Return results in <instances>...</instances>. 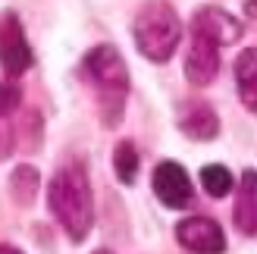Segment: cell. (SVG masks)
Wrapping results in <instances>:
<instances>
[{"mask_svg": "<svg viewBox=\"0 0 257 254\" xmlns=\"http://www.w3.org/2000/svg\"><path fill=\"white\" fill-rule=\"evenodd\" d=\"M94 254H110V251H94Z\"/></svg>", "mask_w": 257, "mask_h": 254, "instance_id": "ac0fdd59", "label": "cell"}, {"mask_svg": "<svg viewBox=\"0 0 257 254\" xmlns=\"http://www.w3.org/2000/svg\"><path fill=\"white\" fill-rule=\"evenodd\" d=\"M32 47L25 41V32H22V22L16 13H4L0 16V66L10 79H19L25 69H32Z\"/></svg>", "mask_w": 257, "mask_h": 254, "instance_id": "277c9868", "label": "cell"}, {"mask_svg": "<svg viewBox=\"0 0 257 254\" xmlns=\"http://www.w3.org/2000/svg\"><path fill=\"white\" fill-rule=\"evenodd\" d=\"M201 185L210 198H226L235 188V179L223 163H207V167L201 170Z\"/></svg>", "mask_w": 257, "mask_h": 254, "instance_id": "7c38bea8", "label": "cell"}, {"mask_svg": "<svg viewBox=\"0 0 257 254\" xmlns=\"http://www.w3.org/2000/svg\"><path fill=\"white\" fill-rule=\"evenodd\" d=\"M135 44L138 54L154 63H166L173 57L182 38V25H179V13L166 4V0H148L135 16Z\"/></svg>", "mask_w": 257, "mask_h": 254, "instance_id": "3957f363", "label": "cell"}, {"mask_svg": "<svg viewBox=\"0 0 257 254\" xmlns=\"http://www.w3.org/2000/svg\"><path fill=\"white\" fill-rule=\"evenodd\" d=\"M241 32H245V25H241L232 13H226L220 7H201L195 13V19H191V35H201L213 41L216 47H229L235 44Z\"/></svg>", "mask_w": 257, "mask_h": 254, "instance_id": "52a82bcc", "label": "cell"}, {"mask_svg": "<svg viewBox=\"0 0 257 254\" xmlns=\"http://www.w3.org/2000/svg\"><path fill=\"white\" fill-rule=\"evenodd\" d=\"M82 72H85L88 85L94 88L100 122L107 129H116V122L122 119V110H125V94H128V69L119 57V50L110 44L88 50Z\"/></svg>", "mask_w": 257, "mask_h": 254, "instance_id": "7a4b0ae2", "label": "cell"}, {"mask_svg": "<svg viewBox=\"0 0 257 254\" xmlns=\"http://www.w3.org/2000/svg\"><path fill=\"white\" fill-rule=\"evenodd\" d=\"M179 245L195 251V254H223L226 251V232L220 223L210 217H188L176 226Z\"/></svg>", "mask_w": 257, "mask_h": 254, "instance_id": "8992f818", "label": "cell"}, {"mask_svg": "<svg viewBox=\"0 0 257 254\" xmlns=\"http://www.w3.org/2000/svg\"><path fill=\"white\" fill-rule=\"evenodd\" d=\"M0 254H22V251L13 248V245H0Z\"/></svg>", "mask_w": 257, "mask_h": 254, "instance_id": "e0dca14e", "label": "cell"}, {"mask_svg": "<svg viewBox=\"0 0 257 254\" xmlns=\"http://www.w3.org/2000/svg\"><path fill=\"white\" fill-rule=\"evenodd\" d=\"M113 170H116V179L132 185L138 176V151L132 142H119L116 151H113Z\"/></svg>", "mask_w": 257, "mask_h": 254, "instance_id": "5bb4252c", "label": "cell"}, {"mask_svg": "<svg viewBox=\"0 0 257 254\" xmlns=\"http://www.w3.org/2000/svg\"><path fill=\"white\" fill-rule=\"evenodd\" d=\"M19 132H16V113H0V160H7L16 151Z\"/></svg>", "mask_w": 257, "mask_h": 254, "instance_id": "9a60e30c", "label": "cell"}, {"mask_svg": "<svg viewBox=\"0 0 257 254\" xmlns=\"http://www.w3.org/2000/svg\"><path fill=\"white\" fill-rule=\"evenodd\" d=\"M235 85H238V97L254 116H257V47L241 50L235 60Z\"/></svg>", "mask_w": 257, "mask_h": 254, "instance_id": "8fae6325", "label": "cell"}, {"mask_svg": "<svg viewBox=\"0 0 257 254\" xmlns=\"http://www.w3.org/2000/svg\"><path fill=\"white\" fill-rule=\"evenodd\" d=\"M179 129L188 138H195V142H210L220 132V119L204 100H191V104H182V110H179Z\"/></svg>", "mask_w": 257, "mask_h": 254, "instance_id": "30bf717a", "label": "cell"}, {"mask_svg": "<svg viewBox=\"0 0 257 254\" xmlns=\"http://www.w3.org/2000/svg\"><path fill=\"white\" fill-rule=\"evenodd\" d=\"M232 223L238 226L241 235L257 238V170H245V173H241L235 207H232Z\"/></svg>", "mask_w": 257, "mask_h": 254, "instance_id": "9c48e42d", "label": "cell"}, {"mask_svg": "<svg viewBox=\"0 0 257 254\" xmlns=\"http://www.w3.org/2000/svg\"><path fill=\"white\" fill-rule=\"evenodd\" d=\"M47 204L60 220L63 232L72 242H85L94 226V198H91V182L79 160L60 167L47 182Z\"/></svg>", "mask_w": 257, "mask_h": 254, "instance_id": "6da1fadb", "label": "cell"}, {"mask_svg": "<svg viewBox=\"0 0 257 254\" xmlns=\"http://www.w3.org/2000/svg\"><path fill=\"white\" fill-rule=\"evenodd\" d=\"M185 75L191 85H210L220 75V47L201 35H191V47L185 54Z\"/></svg>", "mask_w": 257, "mask_h": 254, "instance_id": "ba28073f", "label": "cell"}, {"mask_svg": "<svg viewBox=\"0 0 257 254\" xmlns=\"http://www.w3.org/2000/svg\"><path fill=\"white\" fill-rule=\"evenodd\" d=\"M22 91L13 82H0V113H19Z\"/></svg>", "mask_w": 257, "mask_h": 254, "instance_id": "2e32d148", "label": "cell"}, {"mask_svg": "<svg viewBox=\"0 0 257 254\" xmlns=\"http://www.w3.org/2000/svg\"><path fill=\"white\" fill-rule=\"evenodd\" d=\"M151 185H154V195H157L166 207L182 210V207H188L191 201H195V185H191L185 167H182V163H176V160L157 163Z\"/></svg>", "mask_w": 257, "mask_h": 254, "instance_id": "5b68a950", "label": "cell"}, {"mask_svg": "<svg viewBox=\"0 0 257 254\" xmlns=\"http://www.w3.org/2000/svg\"><path fill=\"white\" fill-rule=\"evenodd\" d=\"M38 188H41V176H38L35 167H19L16 173L10 176V192L19 204H32Z\"/></svg>", "mask_w": 257, "mask_h": 254, "instance_id": "4fadbf2b", "label": "cell"}]
</instances>
